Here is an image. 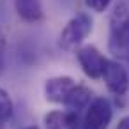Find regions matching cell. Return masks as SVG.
Listing matches in <instances>:
<instances>
[{"label": "cell", "instance_id": "15", "mask_svg": "<svg viewBox=\"0 0 129 129\" xmlns=\"http://www.w3.org/2000/svg\"><path fill=\"white\" fill-rule=\"evenodd\" d=\"M0 129H6V125H0Z\"/></svg>", "mask_w": 129, "mask_h": 129}, {"label": "cell", "instance_id": "9", "mask_svg": "<svg viewBox=\"0 0 129 129\" xmlns=\"http://www.w3.org/2000/svg\"><path fill=\"white\" fill-rule=\"evenodd\" d=\"M92 101V92L90 88H87L85 85H76V88L73 90L69 101L66 103V110H71L74 113H78L80 110H87V106Z\"/></svg>", "mask_w": 129, "mask_h": 129}, {"label": "cell", "instance_id": "6", "mask_svg": "<svg viewBox=\"0 0 129 129\" xmlns=\"http://www.w3.org/2000/svg\"><path fill=\"white\" fill-rule=\"evenodd\" d=\"M103 80L108 87V90L115 95H124L129 88V74L122 64L117 60H106L104 71H103Z\"/></svg>", "mask_w": 129, "mask_h": 129}, {"label": "cell", "instance_id": "2", "mask_svg": "<svg viewBox=\"0 0 129 129\" xmlns=\"http://www.w3.org/2000/svg\"><path fill=\"white\" fill-rule=\"evenodd\" d=\"M90 32H92V18L87 13H78L62 28L58 46L62 50H74L88 37Z\"/></svg>", "mask_w": 129, "mask_h": 129}, {"label": "cell", "instance_id": "13", "mask_svg": "<svg viewBox=\"0 0 129 129\" xmlns=\"http://www.w3.org/2000/svg\"><path fill=\"white\" fill-rule=\"evenodd\" d=\"M117 129H129V115L127 117H122L117 124Z\"/></svg>", "mask_w": 129, "mask_h": 129}, {"label": "cell", "instance_id": "3", "mask_svg": "<svg viewBox=\"0 0 129 129\" xmlns=\"http://www.w3.org/2000/svg\"><path fill=\"white\" fill-rule=\"evenodd\" d=\"M113 118V108L106 97H94L83 117V129H108Z\"/></svg>", "mask_w": 129, "mask_h": 129}, {"label": "cell", "instance_id": "1", "mask_svg": "<svg viewBox=\"0 0 129 129\" xmlns=\"http://www.w3.org/2000/svg\"><path fill=\"white\" fill-rule=\"evenodd\" d=\"M108 50L117 58L129 60V7L118 2L110 16Z\"/></svg>", "mask_w": 129, "mask_h": 129}, {"label": "cell", "instance_id": "10", "mask_svg": "<svg viewBox=\"0 0 129 129\" xmlns=\"http://www.w3.org/2000/svg\"><path fill=\"white\" fill-rule=\"evenodd\" d=\"M13 111H14V104L9 92L0 88V125H6L13 118Z\"/></svg>", "mask_w": 129, "mask_h": 129}, {"label": "cell", "instance_id": "12", "mask_svg": "<svg viewBox=\"0 0 129 129\" xmlns=\"http://www.w3.org/2000/svg\"><path fill=\"white\" fill-rule=\"evenodd\" d=\"M6 50H7V39L6 34L0 30V74L6 71Z\"/></svg>", "mask_w": 129, "mask_h": 129}, {"label": "cell", "instance_id": "7", "mask_svg": "<svg viewBox=\"0 0 129 129\" xmlns=\"http://www.w3.org/2000/svg\"><path fill=\"white\" fill-rule=\"evenodd\" d=\"M46 129H78V113L71 110H53L44 115Z\"/></svg>", "mask_w": 129, "mask_h": 129}, {"label": "cell", "instance_id": "8", "mask_svg": "<svg viewBox=\"0 0 129 129\" xmlns=\"http://www.w3.org/2000/svg\"><path fill=\"white\" fill-rule=\"evenodd\" d=\"M16 14L28 23H37L44 18L41 0H13Z\"/></svg>", "mask_w": 129, "mask_h": 129}, {"label": "cell", "instance_id": "4", "mask_svg": "<svg viewBox=\"0 0 129 129\" xmlns=\"http://www.w3.org/2000/svg\"><path fill=\"white\" fill-rule=\"evenodd\" d=\"M76 58L78 64L81 67V71L85 73V76L92 78V80H99L103 78V71L106 66V57L94 46V44H85L81 48L76 50Z\"/></svg>", "mask_w": 129, "mask_h": 129}, {"label": "cell", "instance_id": "11", "mask_svg": "<svg viewBox=\"0 0 129 129\" xmlns=\"http://www.w3.org/2000/svg\"><path fill=\"white\" fill-rule=\"evenodd\" d=\"M85 4H87L88 9H92L95 13H104L110 7L111 0H85Z\"/></svg>", "mask_w": 129, "mask_h": 129}, {"label": "cell", "instance_id": "5", "mask_svg": "<svg viewBox=\"0 0 129 129\" xmlns=\"http://www.w3.org/2000/svg\"><path fill=\"white\" fill-rule=\"evenodd\" d=\"M76 85L78 83L71 76H53V78L46 80V83H44V97L48 103L66 106V103L69 101Z\"/></svg>", "mask_w": 129, "mask_h": 129}, {"label": "cell", "instance_id": "14", "mask_svg": "<svg viewBox=\"0 0 129 129\" xmlns=\"http://www.w3.org/2000/svg\"><path fill=\"white\" fill-rule=\"evenodd\" d=\"M23 129H39L37 125H28V127H23Z\"/></svg>", "mask_w": 129, "mask_h": 129}]
</instances>
